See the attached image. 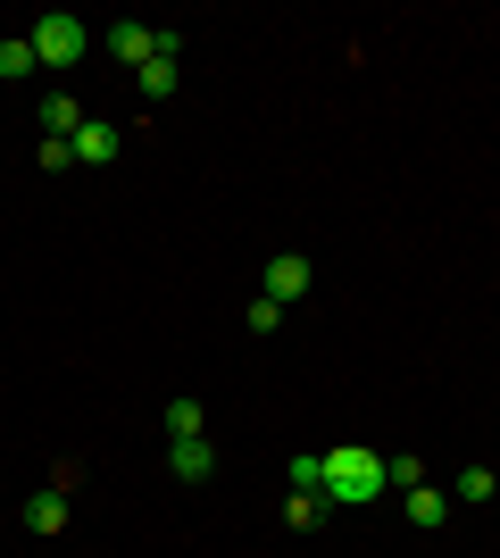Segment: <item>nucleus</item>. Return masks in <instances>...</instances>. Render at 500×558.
Returning a JSON list of instances; mask_svg holds the SVG:
<instances>
[{
	"label": "nucleus",
	"instance_id": "nucleus-1",
	"mask_svg": "<svg viewBox=\"0 0 500 558\" xmlns=\"http://www.w3.org/2000/svg\"><path fill=\"white\" fill-rule=\"evenodd\" d=\"M376 492H383V459L367 442H333L326 450V500L358 509V500H376Z\"/></svg>",
	"mask_w": 500,
	"mask_h": 558
},
{
	"label": "nucleus",
	"instance_id": "nucleus-2",
	"mask_svg": "<svg viewBox=\"0 0 500 558\" xmlns=\"http://www.w3.org/2000/svg\"><path fill=\"white\" fill-rule=\"evenodd\" d=\"M25 43H34V68H75V59H84V50H93V25L84 17H68V9H50L42 25H34V34H25Z\"/></svg>",
	"mask_w": 500,
	"mask_h": 558
},
{
	"label": "nucleus",
	"instance_id": "nucleus-3",
	"mask_svg": "<svg viewBox=\"0 0 500 558\" xmlns=\"http://www.w3.org/2000/svg\"><path fill=\"white\" fill-rule=\"evenodd\" d=\"M309 276H317V267H309L301 251L267 258V283H259V301H276V308H284V301H301V292H309Z\"/></svg>",
	"mask_w": 500,
	"mask_h": 558
},
{
	"label": "nucleus",
	"instance_id": "nucleus-4",
	"mask_svg": "<svg viewBox=\"0 0 500 558\" xmlns=\"http://www.w3.org/2000/svg\"><path fill=\"white\" fill-rule=\"evenodd\" d=\"M167 466H175V484H209V475H217V450L192 434V442H167Z\"/></svg>",
	"mask_w": 500,
	"mask_h": 558
},
{
	"label": "nucleus",
	"instance_id": "nucleus-5",
	"mask_svg": "<svg viewBox=\"0 0 500 558\" xmlns=\"http://www.w3.org/2000/svg\"><path fill=\"white\" fill-rule=\"evenodd\" d=\"M68 150H75V167H100V159H118V125H100V117H84Z\"/></svg>",
	"mask_w": 500,
	"mask_h": 558
},
{
	"label": "nucleus",
	"instance_id": "nucleus-6",
	"mask_svg": "<svg viewBox=\"0 0 500 558\" xmlns=\"http://www.w3.org/2000/svg\"><path fill=\"white\" fill-rule=\"evenodd\" d=\"M75 125H84L75 93H42V142H75Z\"/></svg>",
	"mask_w": 500,
	"mask_h": 558
},
{
	"label": "nucleus",
	"instance_id": "nucleus-7",
	"mask_svg": "<svg viewBox=\"0 0 500 558\" xmlns=\"http://www.w3.org/2000/svg\"><path fill=\"white\" fill-rule=\"evenodd\" d=\"M25 534H68V492H34L25 500Z\"/></svg>",
	"mask_w": 500,
	"mask_h": 558
},
{
	"label": "nucleus",
	"instance_id": "nucleus-8",
	"mask_svg": "<svg viewBox=\"0 0 500 558\" xmlns=\"http://www.w3.org/2000/svg\"><path fill=\"white\" fill-rule=\"evenodd\" d=\"M200 425H209V417H200V400H192V392H175V400H167V442H192Z\"/></svg>",
	"mask_w": 500,
	"mask_h": 558
},
{
	"label": "nucleus",
	"instance_id": "nucleus-9",
	"mask_svg": "<svg viewBox=\"0 0 500 558\" xmlns=\"http://www.w3.org/2000/svg\"><path fill=\"white\" fill-rule=\"evenodd\" d=\"M442 517H451V492H434V484H417V492H408V525H426V534H434Z\"/></svg>",
	"mask_w": 500,
	"mask_h": 558
},
{
	"label": "nucleus",
	"instance_id": "nucleus-10",
	"mask_svg": "<svg viewBox=\"0 0 500 558\" xmlns=\"http://www.w3.org/2000/svg\"><path fill=\"white\" fill-rule=\"evenodd\" d=\"M326 509H333L326 492H292V500H284V525H292V534H309V525H326Z\"/></svg>",
	"mask_w": 500,
	"mask_h": 558
},
{
	"label": "nucleus",
	"instance_id": "nucleus-11",
	"mask_svg": "<svg viewBox=\"0 0 500 558\" xmlns=\"http://www.w3.org/2000/svg\"><path fill=\"white\" fill-rule=\"evenodd\" d=\"M109 50H118V68H143L150 59V25H109Z\"/></svg>",
	"mask_w": 500,
	"mask_h": 558
},
{
	"label": "nucleus",
	"instance_id": "nucleus-12",
	"mask_svg": "<svg viewBox=\"0 0 500 558\" xmlns=\"http://www.w3.org/2000/svg\"><path fill=\"white\" fill-rule=\"evenodd\" d=\"M25 75H34V43L9 34V43H0V84H25Z\"/></svg>",
	"mask_w": 500,
	"mask_h": 558
},
{
	"label": "nucleus",
	"instance_id": "nucleus-13",
	"mask_svg": "<svg viewBox=\"0 0 500 558\" xmlns=\"http://www.w3.org/2000/svg\"><path fill=\"white\" fill-rule=\"evenodd\" d=\"M175 68H184V59H159V50H150L134 75H143V93H150V100H167V93H175Z\"/></svg>",
	"mask_w": 500,
	"mask_h": 558
},
{
	"label": "nucleus",
	"instance_id": "nucleus-14",
	"mask_svg": "<svg viewBox=\"0 0 500 558\" xmlns=\"http://www.w3.org/2000/svg\"><path fill=\"white\" fill-rule=\"evenodd\" d=\"M292 492H326V450H301V459H292Z\"/></svg>",
	"mask_w": 500,
	"mask_h": 558
},
{
	"label": "nucleus",
	"instance_id": "nucleus-15",
	"mask_svg": "<svg viewBox=\"0 0 500 558\" xmlns=\"http://www.w3.org/2000/svg\"><path fill=\"white\" fill-rule=\"evenodd\" d=\"M451 500H500V475L492 466H467V475H459V492Z\"/></svg>",
	"mask_w": 500,
	"mask_h": 558
},
{
	"label": "nucleus",
	"instance_id": "nucleus-16",
	"mask_svg": "<svg viewBox=\"0 0 500 558\" xmlns=\"http://www.w3.org/2000/svg\"><path fill=\"white\" fill-rule=\"evenodd\" d=\"M383 484H401V492H417V484H426V466H417V459H392V466H383Z\"/></svg>",
	"mask_w": 500,
	"mask_h": 558
}]
</instances>
